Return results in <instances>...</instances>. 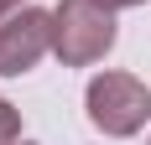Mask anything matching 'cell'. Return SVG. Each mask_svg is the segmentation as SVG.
I'll use <instances>...</instances> for the list:
<instances>
[{"mask_svg":"<svg viewBox=\"0 0 151 145\" xmlns=\"http://www.w3.org/2000/svg\"><path fill=\"white\" fill-rule=\"evenodd\" d=\"M16 140H21V114L0 99V145H16Z\"/></svg>","mask_w":151,"mask_h":145,"instance_id":"cell-4","label":"cell"},{"mask_svg":"<svg viewBox=\"0 0 151 145\" xmlns=\"http://www.w3.org/2000/svg\"><path fill=\"white\" fill-rule=\"evenodd\" d=\"M21 5H26V0H0V21H5L11 11H21Z\"/></svg>","mask_w":151,"mask_h":145,"instance_id":"cell-6","label":"cell"},{"mask_svg":"<svg viewBox=\"0 0 151 145\" xmlns=\"http://www.w3.org/2000/svg\"><path fill=\"white\" fill-rule=\"evenodd\" d=\"M120 26H115V11L99 5V0H58L52 11V57L63 68H89L115 47Z\"/></svg>","mask_w":151,"mask_h":145,"instance_id":"cell-1","label":"cell"},{"mask_svg":"<svg viewBox=\"0 0 151 145\" xmlns=\"http://www.w3.org/2000/svg\"><path fill=\"white\" fill-rule=\"evenodd\" d=\"M52 52V11L21 5L0 21V78H21Z\"/></svg>","mask_w":151,"mask_h":145,"instance_id":"cell-3","label":"cell"},{"mask_svg":"<svg viewBox=\"0 0 151 145\" xmlns=\"http://www.w3.org/2000/svg\"><path fill=\"white\" fill-rule=\"evenodd\" d=\"M16 145H31V140H16Z\"/></svg>","mask_w":151,"mask_h":145,"instance_id":"cell-7","label":"cell"},{"mask_svg":"<svg viewBox=\"0 0 151 145\" xmlns=\"http://www.w3.org/2000/svg\"><path fill=\"white\" fill-rule=\"evenodd\" d=\"M83 109H89V124L109 140H125V135L146 130L151 119V88L141 83L136 72H99L83 88Z\"/></svg>","mask_w":151,"mask_h":145,"instance_id":"cell-2","label":"cell"},{"mask_svg":"<svg viewBox=\"0 0 151 145\" xmlns=\"http://www.w3.org/2000/svg\"><path fill=\"white\" fill-rule=\"evenodd\" d=\"M99 5H109V11H130V5H146V0H99Z\"/></svg>","mask_w":151,"mask_h":145,"instance_id":"cell-5","label":"cell"}]
</instances>
